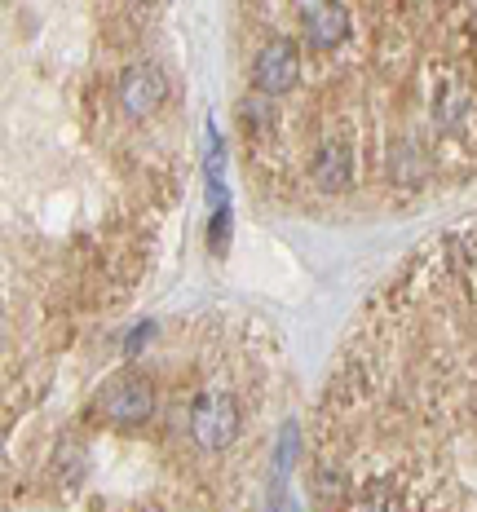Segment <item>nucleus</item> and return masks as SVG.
I'll return each instance as SVG.
<instances>
[{
    "label": "nucleus",
    "instance_id": "39448f33",
    "mask_svg": "<svg viewBox=\"0 0 477 512\" xmlns=\"http://www.w3.org/2000/svg\"><path fill=\"white\" fill-rule=\"evenodd\" d=\"M133 5H155V0H133Z\"/></svg>",
    "mask_w": 477,
    "mask_h": 512
},
{
    "label": "nucleus",
    "instance_id": "f257e3e1",
    "mask_svg": "<svg viewBox=\"0 0 477 512\" xmlns=\"http://www.w3.org/2000/svg\"><path fill=\"white\" fill-rule=\"evenodd\" d=\"M314 512H477V230L367 314L318 411Z\"/></svg>",
    "mask_w": 477,
    "mask_h": 512
},
{
    "label": "nucleus",
    "instance_id": "7ed1b4c3",
    "mask_svg": "<svg viewBox=\"0 0 477 512\" xmlns=\"http://www.w3.org/2000/svg\"><path fill=\"white\" fill-rule=\"evenodd\" d=\"M115 102H120L124 120H151L159 106L168 102V76L151 62H137V67H124L115 76Z\"/></svg>",
    "mask_w": 477,
    "mask_h": 512
},
{
    "label": "nucleus",
    "instance_id": "20e7f679",
    "mask_svg": "<svg viewBox=\"0 0 477 512\" xmlns=\"http://www.w3.org/2000/svg\"><path fill=\"white\" fill-rule=\"evenodd\" d=\"M226 230H230V212H226V204L217 208V221H212V248L221 252V243H226Z\"/></svg>",
    "mask_w": 477,
    "mask_h": 512
},
{
    "label": "nucleus",
    "instance_id": "f03ea898",
    "mask_svg": "<svg viewBox=\"0 0 477 512\" xmlns=\"http://www.w3.org/2000/svg\"><path fill=\"white\" fill-rule=\"evenodd\" d=\"M159 407H164V402H159V380L151 371L124 367L102 380V389L93 393L84 415H93V420H102V424H120V429H137V424H151Z\"/></svg>",
    "mask_w": 477,
    "mask_h": 512
}]
</instances>
